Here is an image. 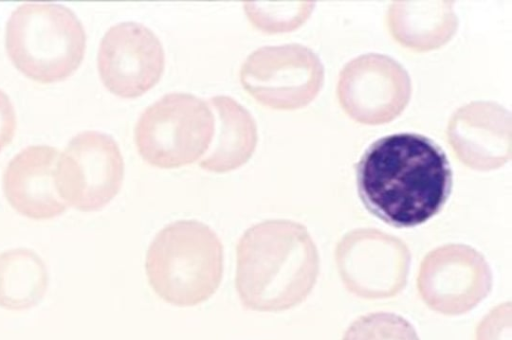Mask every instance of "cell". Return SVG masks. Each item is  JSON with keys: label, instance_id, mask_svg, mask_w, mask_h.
Listing matches in <instances>:
<instances>
[{"label": "cell", "instance_id": "cell-16", "mask_svg": "<svg viewBox=\"0 0 512 340\" xmlns=\"http://www.w3.org/2000/svg\"><path fill=\"white\" fill-rule=\"evenodd\" d=\"M475 340H511V306L493 308L478 324Z\"/></svg>", "mask_w": 512, "mask_h": 340}, {"label": "cell", "instance_id": "cell-17", "mask_svg": "<svg viewBox=\"0 0 512 340\" xmlns=\"http://www.w3.org/2000/svg\"><path fill=\"white\" fill-rule=\"evenodd\" d=\"M16 125L14 105L9 96L0 88V151L13 139Z\"/></svg>", "mask_w": 512, "mask_h": 340}, {"label": "cell", "instance_id": "cell-1", "mask_svg": "<svg viewBox=\"0 0 512 340\" xmlns=\"http://www.w3.org/2000/svg\"><path fill=\"white\" fill-rule=\"evenodd\" d=\"M365 208L383 222L409 228L435 216L452 189L449 160L433 140L396 133L373 142L356 164Z\"/></svg>", "mask_w": 512, "mask_h": 340}, {"label": "cell", "instance_id": "cell-3", "mask_svg": "<svg viewBox=\"0 0 512 340\" xmlns=\"http://www.w3.org/2000/svg\"><path fill=\"white\" fill-rule=\"evenodd\" d=\"M224 249L216 232L195 219L164 226L151 241L145 260L148 282L165 302L192 307L219 288Z\"/></svg>", "mask_w": 512, "mask_h": 340}, {"label": "cell", "instance_id": "cell-11", "mask_svg": "<svg viewBox=\"0 0 512 340\" xmlns=\"http://www.w3.org/2000/svg\"><path fill=\"white\" fill-rule=\"evenodd\" d=\"M57 148L37 144L21 149L7 163L2 187L6 200L21 215L34 220L55 218L68 205L59 196L54 179Z\"/></svg>", "mask_w": 512, "mask_h": 340}, {"label": "cell", "instance_id": "cell-2", "mask_svg": "<svg viewBox=\"0 0 512 340\" xmlns=\"http://www.w3.org/2000/svg\"><path fill=\"white\" fill-rule=\"evenodd\" d=\"M318 275L317 247L300 223L264 220L248 227L238 240L235 288L245 309H291L308 297Z\"/></svg>", "mask_w": 512, "mask_h": 340}, {"label": "cell", "instance_id": "cell-7", "mask_svg": "<svg viewBox=\"0 0 512 340\" xmlns=\"http://www.w3.org/2000/svg\"><path fill=\"white\" fill-rule=\"evenodd\" d=\"M335 261L346 289L373 300L390 298L403 290L411 255L399 238L374 229H358L340 240Z\"/></svg>", "mask_w": 512, "mask_h": 340}, {"label": "cell", "instance_id": "cell-6", "mask_svg": "<svg viewBox=\"0 0 512 340\" xmlns=\"http://www.w3.org/2000/svg\"><path fill=\"white\" fill-rule=\"evenodd\" d=\"M124 160L115 139L99 130L74 135L58 156L54 179L59 196L83 212L98 211L119 192Z\"/></svg>", "mask_w": 512, "mask_h": 340}, {"label": "cell", "instance_id": "cell-9", "mask_svg": "<svg viewBox=\"0 0 512 340\" xmlns=\"http://www.w3.org/2000/svg\"><path fill=\"white\" fill-rule=\"evenodd\" d=\"M165 53L158 36L135 21L112 25L103 35L97 68L104 86L122 98H135L160 80Z\"/></svg>", "mask_w": 512, "mask_h": 340}, {"label": "cell", "instance_id": "cell-5", "mask_svg": "<svg viewBox=\"0 0 512 340\" xmlns=\"http://www.w3.org/2000/svg\"><path fill=\"white\" fill-rule=\"evenodd\" d=\"M208 102L186 92H169L147 106L134 128L138 153L148 164L171 169L205 155L216 130Z\"/></svg>", "mask_w": 512, "mask_h": 340}, {"label": "cell", "instance_id": "cell-15", "mask_svg": "<svg viewBox=\"0 0 512 340\" xmlns=\"http://www.w3.org/2000/svg\"><path fill=\"white\" fill-rule=\"evenodd\" d=\"M243 8L251 24L263 32H283L297 23L291 6L283 2L245 1Z\"/></svg>", "mask_w": 512, "mask_h": 340}, {"label": "cell", "instance_id": "cell-14", "mask_svg": "<svg viewBox=\"0 0 512 340\" xmlns=\"http://www.w3.org/2000/svg\"><path fill=\"white\" fill-rule=\"evenodd\" d=\"M342 340H420L414 326L391 312H372L355 319Z\"/></svg>", "mask_w": 512, "mask_h": 340}, {"label": "cell", "instance_id": "cell-10", "mask_svg": "<svg viewBox=\"0 0 512 340\" xmlns=\"http://www.w3.org/2000/svg\"><path fill=\"white\" fill-rule=\"evenodd\" d=\"M309 56L297 44L261 46L240 67L242 87L260 104L274 109L302 105L310 90Z\"/></svg>", "mask_w": 512, "mask_h": 340}, {"label": "cell", "instance_id": "cell-8", "mask_svg": "<svg viewBox=\"0 0 512 340\" xmlns=\"http://www.w3.org/2000/svg\"><path fill=\"white\" fill-rule=\"evenodd\" d=\"M491 268L485 257L465 244H446L430 251L419 268L417 286L425 304L448 316L465 314L490 293Z\"/></svg>", "mask_w": 512, "mask_h": 340}, {"label": "cell", "instance_id": "cell-4", "mask_svg": "<svg viewBox=\"0 0 512 340\" xmlns=\"http://www.w3.org/2000/svg\"><path fill=\"white\" fill-rule=\"evenodd\" d=\"M5 47L14 66L25 76L53 83L69 77L81 64L86 32L69 7L28 1L9 16Z\"/></svg>", "mask_w": 512, "mask_h": 340}, {"label": "cell", "instance_id": "cell-13", "mask_svg": "<svg viewBox=\"0 0 512 340\" xmlns=\"http://www.w3.org/2000/svg\"><path fill=\"white\" fill-rule=\"evenodd\" d=\"M48 271L41 257L29 248L0 253V307L23 311L36 306L45 296Z\"/></svg>", "mask_w": 512, "mask_h": 340}, {"label": "cell", "instance_id": "cell-12", "mask_svg": "<svg viewBox=\"0 0 512 340\" xmlns=\"http://www.w3.org/2000/svg\"><path fill=\"white\" fill-rule=\"evenodd\" d=\"M216 114L212 146L199 162L210 172L224 173L244 165L255 151L257 123L250 111L236 99L227 95H215L208 99Z\"/></svg>", "mask_w": 512, "mask_h": 340}]
</instances>
